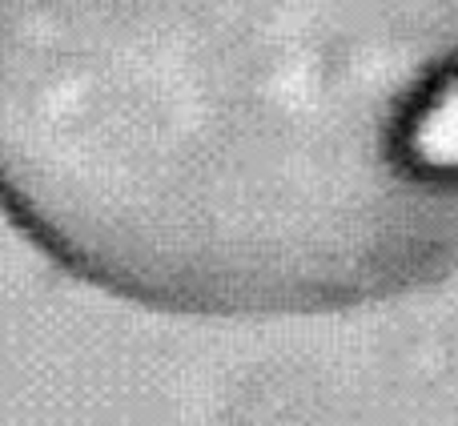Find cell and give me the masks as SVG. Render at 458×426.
<instances>
[{"label":"cell","mask_w":458,"mask_h":426,"mask_svg":"<svg viewBox=\"0 0 458 426\" xmlns=\"http://www.w3.org/2000/svg\"><path fill=\"white\" fill-rule=\"evenodd\" d=\"M0 209L165 314L458 269V0H0Z\"/></svg>","instance_id":"6da1fadb"}]
</instances>
